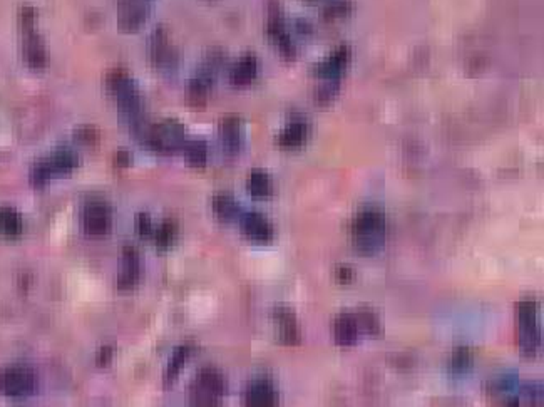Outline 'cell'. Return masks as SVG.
<instances>
[{"label": "cell", "mask_w": 544, "mask_h": 407, "mask_svg": "<svg viewBox=\"0 0 544 407\" xmlns=\"http://www.w3.org/2000/svg\"><path fill=\"white\" fill-rule=\"evenodd\" d=\"M247 190L255 198H268L273 193L272 179L265 171H251V175L248 176Z\"/></svg>", "instance_id": "cell-22"}, {"label": "cell", "mask_w": 544, "mask_h": 407, "mask_svg": "<svg viewBox=\"0 0 544 407\" xmlns=\"http://www.w3.org/2000/svg\"><path fill=\"white\" fill-rule=\"evenodd\" d=\"M136 232L141 235V237H153L154 226L153 221H151V216L147 213H139L136 216Z\"/></svg>", "instance_id": "cell-27"}, {"label": "cell", "mask_w": 544, "mask_h": 407, "mask_svg": "<svg viewBox=\"0 0 544 407\" xmlns=\"http://www.w3.org/2000/svg\"><path fill=\"white\" fill-rule=\"evenodd\" d=\"M22 218L19 212L10 207L0 208V235L3 237H19L22 233Z\"/></svg>", "instance_id": "cell-21"}, {"label": "cell", "mask_w": 544, "mask_h": 407, "mask_svg": "<svg viewBox=\"0 0 544 407\" xmlns=\"http://www.w3.org/2000/svg\"><path fill=\"white\" fill-rule=\"evenodd\" d=\"M36 389V374L27 366H10L0 372V392L10 399H24Z\"/></svg>", "instance_id": "cell-5"}, {"label": "cell", "mask_w": 544, "mask_h": 407, "mask_svg": "<svg viewBox=\"0 0 544 407\" xmlns=\"http://www.w3.org/2000/svg\"><path fill=\"white\" fill-rule=\"evenodd\" d=\"M219 136H221L223 148L228 153H236L242 146V126L236 117H228L221 123V129H219Z\"/></svg>", "instance_id": "cell-19"}, {"label": "cell", "mask_w": 544, "mask_h": 407, "mask_svg": "<svg viewBox=\"0 0 544 407\" xmlns=\"http://www.w3.org/2000/svg\"><path fill=\"white\" fill-rule=\"evenodd\" d=\"M108 89L122 114L128 117L134 128H141L145 104L133 79L124 71H112L108 75Z\"/></svg>", "instance_id": "cell-1"}, {"label": "cell", "mask_w": 544, "mask_h": 407, "mask_svg": "<svg viewBox=\"0 0 544 407\" xmlns=\"http://www.w3.org/2000/svg\"><path fill=\"white\" fill-rule=\"evenodd\" d=\"M333 334H335V342L341 347L353 346L358 339V324L357 318L350 313H341L337 317L333 324Z\"/></svg>", "instance_id": "cell-14"}, {"label": "cell", "mask_w": 544, "mask_h": 407, "mask_svg": "<svg viewBox=\"0 0 544 407\" xmlns=\"http://www.w3.org/2000/svg\"><path fill=\"white\" fill-rule=\"evenodd\" d=\"M213 212L214 216L221 221H231L240 216V207L236 205L235 198L228 193H218L213 198Z\"/></svg>", "instance_id": "cell-20"}, {"label": "cell", "mask_w": 544, "mask_h": 407, "mask_svg": "<svg viewBox=\"0 0 544 407\" xmlns=\"http://www.w3.org/2000/svg\"><path fill=\"white\" fill-rule=\"evenodd\" d=\"M82 226L91 237H103L111 230V209L103 201H91L82 209Z\"/></svg>", "instance_id": "cell-9"}, {"label": "cell", "mask_w": 544, "mask_h": 407, "mask_svg": "<svg viewBox=\"0 0 544 407\" xmlns=\"http://www.w3.org/2000/svg\"><path fill=\"white\" fill-rule=\"evenodd\" d=\"M242 230L248 240L255 243H268L273 240L272 225L268 223L267 218H263L256 212L247 213L242 216Z\"/></svg>", "instance_id": "cell-11"}, {"label": "cell", "mask_w": 544, "mask_h": 407, "mask_svg": "<svg viewBox=\"0 0 544 407\" xmlns=\"http://www.w3.org/2000/svg\"><path fill=\"white\" fill-rule=\"evenodd\" d=\"M357 324H358V325H364V329H365L369 334L378 332V322H377V318H375L370 312H362V313H358Z\"/></svg>", "instance_id": "cell-28"}, {"label": "cell", "mask_w": 544, "mask_h": 407, "mask_svg": "<svg viewBox=\"0 0 544 407\" xmlns=\"http://www.w3.org/2000/svg\"><path fill=\"white\" fill-rule=\"evenodd\" d=\"M176 235H178L176 225L172 223V221H164V223L159 225L158 228H154L153 238L156 245L161 246V249H168V246H171L172 243H175Z\"/></svg>", "instance_id": "cell-26"}, {"label": "cell", "mask_w": 544, "mask_h": 407, "mask_svg": "<svg viewBox=\"0 0 544 407\" xmlns=\"http://www.w3.org/2000/svg\"><path fill=\"white\" fill-rule=\"evenodd\" d=\"M278 317H277V324H278V334H280V339L285 343H297L298 342V329L297 324H295L292 313L288 310L280 309L278 310Z\"/></svg>", "instance_id": "cell-23"}, {"label": "cell", "mask_w": 544, "mask_h": 407, "mask_svg": "<svg viewBox=\"0 0 544 407\" xmlns=\"http://www.w3.org/2000/svg\"><path fill=\"white\" fill-rule=\"evenodd\" d=\"M352 279H353V272L350 270L348 267H340L339 270H337V280H339V282H350Z\"/></svg>", "instance_id": "cell-32"}, {"label": "cell", "mask_w": 544, "mask_h": 407, "mask_svg": "<svg viewBox=\"0 0 544 407\" xmlns=\"http://www.w3.org/2000/svg\"><path fill=\"white\" fill-rule=\"evenodd\" d=\"M307 136H309V126L303 121H293L278 136V145L284 149H297L307 141Z\"/></svg>", "instance_id": "cell-17"}, {"label": "cell", "mask_w": 544, "mask_h": 407, "mask_svg": "<svg viewBox=\"0 0 544 407\" xmlns=\"http://www.w3.org/2000/svg\"><path fill=\"white\" fill-rule=\"evenodd\" d=\"M189 355H191V346H181L175 350V354H172V357L170 359V364H168L166 374H164V384L170 385L175 383L176 377L179 374L181 367L186 364Z\"/></svg>", "instance_id": "cell-24"}, {"label": "cell", "mask_w": 544, "mask_h": 407, "mask_svg": "<svg viewBox=\"0 0 544 407\" xmlns=\"http://www.w3.org/2000/svg\"><path fill=\"white\" fill-rule=\"evenodd\" d=\"M141 263L134 249L124 250V263H122V270L119 279H117V287L121 290H129L136 285L139 279V272H141Z\"/></svg>", "instance_id": "cell-15"}, {"label": "cell", "mask_w": 544, "mask_h": 407, "mask_svg": "<svg viewBox=\"0 0 544 407\" xmlns=\"http://www.w3.org/2000/svg\"><path fill=\"white\" fill-rule=\"evenodd\" d=\"M112 359V349L111 347H103V349L99 350L98 357H96V360H98L99 366H106V364H109V360Z\"/></svg>", "instance_id": "cell-31"}, {"label": "cell", "mask_w": 544, "mask_h": 407, "mask_svg": "<svg viewBox=\"0 0 544 407\" xmlns=\"http://www.w3.org/2000/svg\"><path fill=\"white\" fill-rule=\"evenodd\" d=\"M352 238L358 250L374 253L385 242V216L381 209L365 208L355 216L352 225Z\"/></svg>", "instance_id": "cell-2"}, {"label": "cell", "mask_w": 544, "mask_h": 407, "mask_svg": "<svg viewBox=\"0 0 544 407\" xmlns=\"http://www.w3.org/2000/svg\"><path fill=\"white\" fill-rule=\"evenodd\" d=\"M116 165L117 166L131 165V154L126 153V151H119V153L116 154Z\"/></svg>", "instance_id": "cell-33"}, {"label": "cell", "mask_w": 544, "mask_h": 407, "mask_svg": "<svg viewBox=\"0 0 544 407\" xmlns=\"http://www.w3.org/2000/svg\"><path fill=\"white\" fill-rule=\"evenodd\" d=\"M75 138H78L79 141H82L84 145H94V142L98 141L99 134L94 128H91V126H84V128L75 131Z\"/></svg>", "instance_id": "cell-29"}, {"label": "cell", "mask_w": 544, "mask_h": 407, "mask_svg": "<svg viewBox=\"0 0 544 407\" xmlns=\"http://www.w3.org/2000/svg\"><path fill=\"white\" fill-rule=\"evenodd\" d=\"M469 362H471V357L469 354H467V350H459L457 355H455L453 360V367L457 369V371H464Z\"/></svg>", "instance_id": "cell-30"}, {"label": "cell", "mask_w": 544, "mask_h": 407, "mask_svg": "<svg viewBox=\"0 0 544 407\" xmlns=\"http://www.w3.org/2000/svg\"><path fill=\"white\" fill-rule=\"evenodd\" d=\"M226 391V383L221 372L213 367L201 369L191 387V401L198 406H212L221 401Z\"/></svg>", "instance_id": "cell-4"}, {"label": "cell", "mask_w": 544, "mask_h": 407, "mask_svg": "<svg viewBox=\"0 0 544 407\" xmlns=\"http://www.w3.org/2000/svg\"><path fill=\"white\" fill-rule=\"evenodd\" d=\"M78 166V156L71 151H59L47 159H42L32 168L31 171V182L36 186H42L47 183L49 179L71 173L74 168Z\"/></svg>", "instance_id": "cell-7"}, {"label": "cell", "mask_w": 544, "mask_h": 407, "mask_svg": "<svg viewBox=\"0 0 544 407\" xmlns=\"http://www.w3.org/2000/svg\"><path fill=\"white\" fill-rule=\"evenodd\" d=\"M348 62H350V49L347 45H341V47L337 49L330 57H327L325 61L317 67V74L322 79H325V81L337 82V79H339L341 73H344L345 67L348 66Z\"/></svg>", "instance_id": "cell-12"}, {"label": "cell", "mask_w": 544, "mask_h": 407, "mask_svg": "<svg viewBox=\"0 0 544 407\" xmlns=\"http://www.w3.org/2000/svg\"><path fill=\"white\" fill-rule=\"evenodd\" d=\"M277 399L275 387L268 380H256L248 385L244 392V402L250 406H273Z\"/></svg>", "instance_id": "cell-13"}, {"label": "cell", "mask_w": 544, "mask_h": 407, "mask_svg": "<svg viewBox=\"0 0 544 407\" xmlns=\"http://www.w3.org/2000/svg\"><path fill=\"white\" fill-rule=\"evenodd\" d=\"M520 347L524 355H534L539 347L538 309L534 300H522L516 309Z\"/></svg>", "instance_id": "cell-3"}, {"label": "cell", "mask_w": 544, "mask_h": 407, "mask_svg": "<svg viewBox=\"0 0 544 407\" xmlns=\"http://www.w3.org/2000/svg\"><path fill=\"white\" fill-rule=\"evenodd\" d=\"M256 74H258V61H256L255 56L248 54V56H243L233 66L230 79L235 86H248V84L255 81Z\"/></svg>", "instance_id": "cell-16"}, {"label": "cell", "mask_w": 544, "mask_h": 407, "mask_svg": "<svg viewBox=\"0 0 544 407\" xmlns=\"http://www.w3.org/2000/svg\"><path fill=\"white\" fill-rule=\"evenodd\" d=\"M184 154H186L189 165L193 166H205L206 158H208V149L203 141H186L183 146Z\"/></svg>", "instance_id": "cell-25"}, {"label": "cell", "mask_w": 544, "mask_h": 407, "mask_svg": "<svg viewBox=\"0 0 544 407\" xmlns=\"http://www.w3.org/2000/svg\"><path fill=\"white\" fill-rule=\"evenodd\" d=\"M24 57L25 62L32 67V69H42L47 62V56H45L44 44L36 34H29L24 40Z\"/></svg>", "instance_id": "cell-18"}, {"label": "cell", "mask_w": 544, "mask_h": 407, "mask_svg": "<svg viewBox=\"0 0 544 407\" xmlns=\"http://www.w3.org/2000/svg\"><path fill=\"white\" fill-rule=\"evenodd\" d=\"M154 0H121L117 6V25L122 32H136L146 24Z\"/></svg>", "instance_id": "cell-8"}, {"label": "cell", "mask_w": 544, "mask_h": 407, "mask_svg": "<svg viewBox=\"0 0 544 407\" xmlns=\"http://www.w3.org/2000/svg\"><path fill=\"white\" fill-rule=\"evenodd\" d=\"M149 57L159 69H171L176 64V52L164 29H156L149 40Z\"/></svg>", "instance_id": "cell-10"}, {"label": "cell", "mask_w": 544, "mask_h": 407, "mask_svg": "<svg viewBox=\"0 0 544 407\" xmlns=\"http://www.w3.org/2000/svg\"><path fill=\"white\" fill-rule=\"evenodd\" d=\"M184 128L176 121H164L153 129H146V141L151 148L159 153H175L183 149L186 142Z\"/></svg>", "instance_id": "cell-6"}]
</instances>
